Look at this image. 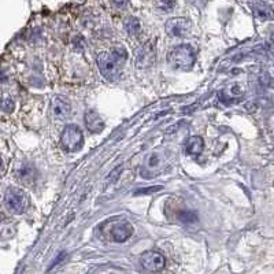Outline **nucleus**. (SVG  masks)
Returning a JSON list of instances; mask_svg holds the SVG:
<instances>
[{"instance_id":"7ed1b4c3","label":"nucleus","mask_w":274,"mask_h":274,"mask_svg":"<svg viewBox=\"0 0 274 274\" xmlns=\"http://www.w3.org/2000/svg\"><path fill=\"white\" fill-rule=\"evenodd\" d=\"M60 143H62V147L67 152H76V151L81 149V147H83V132H81V129L77 125H67L63 129V132H62Z\"/></svg>"},{"instance_id":"4468645a","label":"nucleus","mask_w":274,"mask_h":274,"mask_svg":"<svg viewBox=\"0 0 274 274\" xmlns=\"http://www.w3.org/2000/svg\"><path fill=\"white\" fill-rule=\"evenodd\" d=\"M156 7L162 11H172L176 7V0H156Z\"/></svg>"},{"instance_id":"f3484780","label":"nucleus","mask_w":274,"mask_h":274,"mask_svg":"<svg viewBox=\"0 0 274 274\" xmlns=\"http://www.w3.org/2000/svg\"><path fill=\"white\" fill-rule=\"evenodd\" d=\"M111 3L118 10H124V8L129 6V0H111Z\"/></svg>"},{"instance_id":"aec40b11","label":"nucleus","mask_w":274,"mask_h":274,"mask_svg":"<svg viewBox=\"0 0 274 274\" xmlns=\"http://www.w3.org/2000/svg\"><path fill=\"white\" fill-rule=\"evenodd\" d=\"M193 4H196V6H203V4H206L207 3V0H191Z\"/></svg>"},{"instance_id":"9d476101","label":"nucleus","mask_w":274,"mask_h":274,"mask_svg":"<svg viewBox=\"0 0 274 274\" xmlns=\"http://www.w3.org/2000/svg\"><path fill=\"white\" fill-rule=\"evenodd\" d=\"M133 232H135V229H133L131 224L124 222V224H119L117 227H114L111 234H113L114 241L122 243V241H126L128 238L131 237Z\"/></svg>"},{"instance_id":"2eb2a0df","label":"nucleus","mask_w":274,"mask_h":274,"mask_svg":"<svg viewBox=\"0 0 274 274\" xmlns=\"http://www.w3.org/2000/svg\"><path fill=\"white\" fill-rule=\"evenodd\" d=\"M179 218L184 224H193L197 221V214L195 211H183Z\"/></svg>"},{"instance_id":"423d86ee","label":"nucleus","mask_w":274,"mask_h":274,"mask_svg":"<svg viewBox=\"0 0 274 274\" xmlns=\"http://www.w3.org/2000/svg\"><path fill=\"white\" fill-rule=\"evenodd\" d=\"M140 262H141V266L148 272H159L166 266L165 256L162 255L161 252H156V251H148V252L143 254Z\"/></svg>"},{"instance_id":"6e6552de","label":"nucleus","mask_w":274,"mask_h":274,"mask_svg":"<svg viewBox=\"0 0 274 274\" xmlns=\"http://www.w3.org/2000/svg\"><path fill=\"white\" fill-rule=\"evenodd\" d=\"M52 113L55 118L65 119L72 113V106L66 97L56 95L52 97Z\"/></svg>"},{"instance_id":"ddd939ff","label":"nucleus","mask_w":274,"mask_h":274,"mask_svg":"<svg viewBox=\"0 0 274 274\" xmlns=\"http://www.w3.org/2000/svg\"><path fill=\"white\" fill-rule=\"evenodd\" d=\"M147 167L148 169H151V170H155V169H158V167H161L162 166V159H161V156L158 155V154H151V155L147 158Z\"/></svg>"},{"instance_id":"9b49d317","label":"nucleus","mask_w":274,"mask_h":274,"mask_svg":"<svg viewBox=\"0 0 274 274\" xmlns=\"http://www.w3.org/2000/svg\"><path fill=\"white\" fill-rule=\"evenodd\" d=\"M203 148H204V143H203L202 137L199 136L189 137L186 144H185V151L189 155H199V154H202Z\"/></svg>"},{"instance_id":"6ab92c4d","label":"nucleus","mask_w":274,"mask_h":274,"mask_svg":"<svg viewBox=\"0 0 274 274\" xmlns=\"http://www.w3.org/2000/svg\"><path fill=\"white\" fill-rule=\"evenodd\" d=\"M65 256H66L65 252H62V254H60V255L58 256V258H56V259L54 261V265H52V268H54V266H56V265H59V262L62 261V259H63V258H65ZM52 268H51V269H52Z\"/></svg>"},{"instance_id":"39448f33","label":"nucleus","mask_w":274,"mask_h":274,"mask_svg":"<svg viewBox=\"0 0 274 274\" xmlns=\"http://www.w3.org/2000/svg\"><path fill=\"white\" fill-rule=\"evenodd\" d=\"M166 33L170 37H184L191 32V22L186 18H172L165 25Z\"/></svg>"},{"instance_id":"0eeeda50","label":"nucleus","mask_w":274,"mask_h":274,"mask_svg":"<svg viewBox=\"0 0 274 274\" xmlns=\"http://www.w3.org/2000/svg\"><path fill=\"white\" fill-rule=\"evenodd\" d=\"M252 14L256 18L261 21H269V19H274V10L270 4H268L263 0H252L250 3Z\"/></svg>"},{"instance_id":"f8f14e48","label":"nucleus","mask_w":274,"mask_h":274,"mask_svg":"<svg viewBox=\"0 0 274 274\" xmlns=\"http://www.w3.org/2000/svg\"><path fill=\"white\" fill-rule=\"evenodd\" d=\"M125 29L129 35H133V36H137L141 30V25H140V21L135 17H131V18L126 19L125 22Z\"/></svg>"},{"instance_id":"dca6fc26","label":"nucleus","mask_w":274,"mask_h":274,"mask_svg":"<svg viewBox=\"0 0 274 274\" xmlns=\"http://www.w3.org/2000/svg\"><path fill=\"white\" fill-rule=\"evenodd\" d=\"M1 107H3V110H4V113H12V110H14V103H12L11 99L4 97V99H3V104H1Z\"/></svg>"},{"instance_id":"a211bd4d","label":"nucleus","mask_w":274,"mask_h":274,"mask_svg":"<svg viewBox=\"0 0 274 274\" xmlns=\"http://www.w3.org/2000/svg\"><path fill=\"white\" fill-rule=\"evenodd\" d=\"M162 186L161 185H156V186H151L148 189H140V191L136 192V195H144V193H149V192H156V191H161Z\"/></svg>"},{"instance_id":"1a4fd4ad","label":"nucleus","mask_w":274,"mask_h":274,"mask_svg":"<svg viewBox=\"0 0 274 274\" xmlns=\"http://www.w3.org/2000/svg\"><path fill=\"white\" fill-rule=\"evenodd\" d=\"M85 125L90 129L92 133H99L104 129V121L101 119V117L95 111H88L84 117Z\"/></svg>"},{"instance_id":"f257e3e1","label":"nucleus","mask_w":274,"mask_h":274,"mask_svg":"<svg viewBox=\"0 0 274 274\" xmlns=\"http://www.w3.org/2000/svg\"><path fill=\"white\" fill-rule=\"evenodd\" d=\"M126 51L124 48H114L110 52H103L97 56V65L101 74L108 81H115L121 74L122 66L126 60Z\"/></svg>"},{"instance_id":"f03ea898","label":"nucleus","mask_w":274,"mask_h":274,"mask_svg":"<svg viewBox=\"0 0 274 274\" xmlns=\"http://www.w3.org/2000/svg\"><path fill=\"white\" fill-rule=\"evenodd\" d=\"M167 60L176 70L188 72L196 62V49L189 44H181L169 52Z\"/></svg>"},{"instance_id":"20e7f679","label":"nucleus","mask_w":274,"mask_h":274,"mask_svg":"<svg viewBox=\"0 0 274 274\" xmlns=\"http://www.w3.org/2000/svg\"><path fill=\"white\" fill-rule=\"evenodd\" d=\"M4 204H6V209L12 214H22L25 213V210L28 209L29 202H28L26 195L21 189L10 188L6 192Z\"/></svg>"}]
</instances>
